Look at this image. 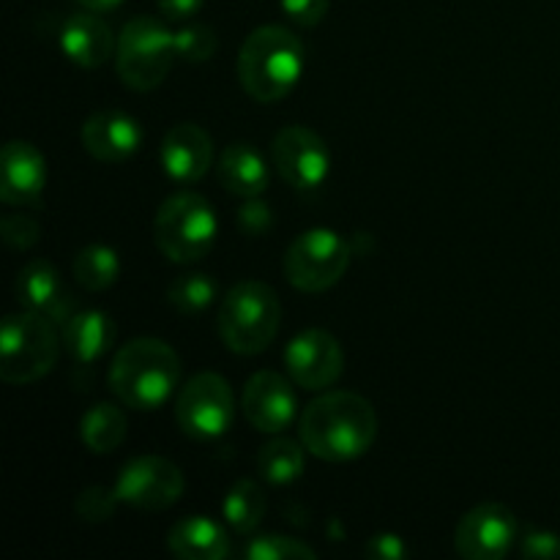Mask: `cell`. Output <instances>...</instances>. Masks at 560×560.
Returning a JSON list of instances; mask_svg holds the SVG:
<instances>
[{"mask_svg": "<svg viewBox=\"0 0 560 560\" xmlns=\"http://www.w3.org/2000/svg\"><path fill=\"white\" fill-rule=\"evenodd\" d=\"M60 355L55 323L33 310L11 312L0 331V377L9 386H27L52 372Z\"/></svg>", "mask_w": 560, "mask_h": 560, "instance_id": "5b68a950", "label": "cell"}, {"mask_svg": "<svg viewBox=\"0 0 560 560\" xmlns=\"http://www.w3.org/2000/svg\"><path fill=\"white\" fill-rule=\"evenodd\" d=\"M219 184L235 197H260L268 189L266 159L249 142H230L219 156Z\"/></svg>", "mask_w": 560, "mask_h": 560, "instance_id": "7402d4cb", "label": "cell"}, {"mask_svg": "<svg viewBox=\"0 0 560 560\" xmlns=\"http://www.w3.org/2000/svg\"><path fill=\"white\" fill-rule=\"evenodd\" d=\"M284 366L295 386L323 392L342 377L345 353L337 337L320 328H310L293 337L284 348Z\"/></svg>", "mask_w": 560, "mask_h": 560, "instance_id": "7c38bea8", "label": "cell"}, {"mask_svg": "<svg viewBox=\"0 0 560 560\" xmlns=\"http://www.w3.org/2000/svg\"><path fill=\"white\" fill-rule=\"evenodd\" d=\"M241 408L249 424L266 435H279L288 430L299 410L293 386L284 375L271 370H262L246 381L241 394Z\"/></svg>", "mask_w": 560, "mask_h": 560, "instance_id": "5bb4252c", "label": "cell"}, {"mask_svg": "<svg viewBox=\"0 0 560 560\" xmlns=\"http://www.w3.org/2000/svg\"><path fill=\"white\" fill-rule=\"evenodd\" d=\"M77 3H80L82 9L96 11V14H102V11H113V9H118V5L124 3V0H77Z\"/></svg>", "mask_w": 560, "mask_h": 560, "instance_id": "8d00e7d4", "label": "cell"}, {"mask_svg": "<svg viewBox=\"0 0 560 560\" xmlns=\"http://www.w3.org/2000/svg\"><path fill=\"white\" fill-rule=\"evenodd\" d=\"M180 377V359L167 342L140 337L126 342L109 366V386L115 397L131 410H156L173 397Z\"/></svg>", "mask_w": 560, "mask_h": 560, "instance_id": "7a4b0ae2", "label": "cell"}, {"mask_svg": "<svg viewBox=\"0 0 560 560\" xmlns=\"http://www.w3.org/2000/svg\"><path fill=\"white\" fill-rule=\"evenodd\" d=\"M282 323V304L266 282H241L219 304V337L233 353L257 355L273 342Z\"/></svg>", "mask_w": 560, "mask_h": 560, "instance_id": "277c9868", "label": "cell"}, {"mask_svg": "<svg viewBox=\"0 0 560 560\" xmlns=\"http://www.w3.org/2000/svg\"><path fill=\"white\" fill-rule=\"evenodd\" d=\"M235 222H238L241 233H246L249 238H257V235L271 233L273 211L268 202L257 200V197H249V200L238 208V217H235Z\"/></svg>", "mask_w": 560, "mask_h": 560, "instance_id": "1f68e13d", "label": "cell"}, {"mask_svg": "<svg viewBox=\"0 0 560 560\" xmlns=\"http://www.w3.org/2000/svg\"><path fill=\"white\" fill-rule=\"evenodd\" d=\"M520 534L517 517L503 503H481L457 525L454 547L468 560H498L514 547Z\"/></svg>", "mask_w": 560, "mask_h": 560, "instance_id": "4fadbf2b", "label": "cell"}, {"mask_svg": "<svg viewBox=\"0 0 560 560\" xmlns=\"http://www.w3.org/2000/svg\"><path fill=\"white\" fill-rule=\"evenodd\" d=\"M304 44L282 25H262L246 36L238 52V80L255 102L273 104L288 96L304 74Z\"/></svg>", "mask_w": 560, "mask_h": 560, "instance_id": "3957f363", "label": "cell"}, {"mask_svg": "<svg viewBox=\"0 0 560 560\" xmlns=\"http://www.w3.org/2000/svg\"><path fill=\"white\" fill-rule=\"evenodd\" d=\"M113 339H115L113 317H107L98 310L74 312V315L63 323L66 350H69L71 359L82 366L96 364L98 359H104L107 350L113 348Z\"/></svg>", "mask_w": 560, "mask_h": 560, "instance_id": "44dd1931", "label": "cell"}, {"mask_svg": "<svg viewBox=\"0 0 560 560\" xmlns=\"http://www.w3.org/2000/svg\"><path fill=\"white\" fill-rule=\"evenodd\" d=\"M80 435L93 454L115 452L126 438V413L109 402H96L82 416Z\"/></svg>", "mask_w": 560, "mask_h": 560, "instance_id": "603a6c76", "label": "cell"}, {"mask_svg": "<svg viewBox=\"0 0 560 560\" xmlns=\"http://www.w3.org/2000/svg\"><path fill=\"white\" fill-rule=\"evenodd\" d=\"M273 167L293 189L312 191L331 173V151L326 140L306 126H284L271 145Z\"/></svg>", "mask_w": 560, "mask_h": 560, "instance_id": "8fae6325", "label": "cell"}, {"mask_svg": "<svg viewBox=\"0 0 560 560\" xmlns=\"http://www.w3.org/2000/svg\"><path fill=\"white\" fill-rule=\"evenodd\" d=\"M178 58V42L175 33L167 31L153 16H137L126 22L118 38V77L131 91H153L164 82Z\"/></svg>", "mask_w": 560, "mask_h": 560, "instance_id": "52a82bcc", "label": "cell"}, {"mask_svg": "<svg viewBox=\"0 0 560 560\" xmlns=\"http://www.w3.org/2000/svg\"><path fill=\"white\" fill-rule=\"evenodd\" d=\"M82 145L93 159L107 164L126 162L142 145V129L137 118L120 109H102L82 124Z\"/></svg>", "mask_w": 560, "mask_h": 560, "instance_id": "9a60e30c", "label": "cell"}, {"mask_svg": "<svg viewBox=\"0 0 560 560\" xmlns=\"http://www.w3.org/2000/svg\"><path fill=\"white\" fill-rule=\"evenodd\" d=\"M213 142L197 124H175L162 140V167L178 184H195L211 170Z\"/></svg>", "mask_w": 560, "mask_h": 560, "instance_id": "e0dca14e", "label": "cell"}, {"mask_svg": "<svg viewBox=\"0 0 560 560\" xmlns=\"http://www.w3.org/2000/svg\"><path fill=\"white\" fill-rule=\"evenodd\" d=\"M284 277L301 293H323L345 277L350 266V244L328 228H312L290 244L284 255Z\"/></svg>", "mask_w": 560, "mask_h": 560, "instance_id": "ba28073f", "label": "cell"}, {"mask_svg": "<svg viewBox=\"0 0 560 560\" xmlns=\"http://www.w3.org/2000/svg\"><path fill=\"white\" fill-rule=\"evenodd\" d=\"M366 558H375V560H402L408 556V547L399 536L394 534H381V536H372L364 547Z\"/></svg>", "mask_w": 560, "mask_h": 560, "instance_id": "e575fe53", "label": "cell"}, {"mask_svg": "<svg viewBox=\"0 0 560 560\" xmlns=\"http://www.w3.org/2000/svg\"><path fill=\"white\" fill-rule=\"evenodd\" d=\"M184 474L175 463L164 457H137L124 465L118 481H115V492H118L120 503L142 509V512H162L173 503L180 501L184 495Z\"/></svg>", "mask_w": 560, "mask_h": 560, "instance_id": "30bf717a", "label": "cell"}, {"mask_svg": "<svg viewBox=\"0 0 560 560\" xmlns=\"http://www.w3.org/2000/svg\"><path fill=\"white\" fill-rule=\"evenodd\" d=\"M60 49L71 63L82 69H98L107 63L115 52V36L107 22L96 11H80L71 14L60 27Z\"/></svg>", "mask_w": 560, "mask_h": 560, "instance_id": "d6986e66", "label": "cell"}, {"mask_svg": "<svg viewBox=\"0 0 560 560\" xmlns=\"http://www.w3.org/2000/svg\"><path fill=\"white\" fill-rule=\"evenodd\" d=\"M241 556L246 560H315L317 552L304 541L293 539V536L266 534L246 541Z\"/></svg>", "mask_w": 560, "mask_h": 560, "instance_id": "83f0119b", "label": "cell"}, {"mask_svg": "<svg viewBox=\"0 0 560 560\" xmlns=\"http://www.w3.org/2000/svg\"><path fill=\"white\" fill-rule=\"evenodd\" d=\"M16 295L25 310L42 312L52 323H66L74 315V295L47 260L27 262L16 273Z\"/></svg>", "mask_w": 560, "mask_h": 560, "instance_id": "ac0fdd59", "label": "cell"}, {"mask_svg": "<svg viewBox=\"0 0 560 560\" xmlns=\"http://www.w3.org/2000/svg\"><path fill=\"white\" fill-rule=\"evenodd\" d=\"M47 184V162L42 151L25 140H11L3 148L0 167V200L5 206H33Z\"/></svg>", "mask_w": 560, "mask_h": 560, "instance_id": "2e32d148", "label": "cell"}, {"mask_svg": "<svg viewBox=\"0 0 560 560\" xmlns=\"http://www.w3.org/2000/svg\"><path fill=\"white\" fill-rule=\"evenodd\" d=\"M74 279L91 293H102V290L113 288L120 277V260L115 255V249L102 244L85 246V249L77 252L74 257Z\"/></svg>", "mask_w": 560, "mask_h": 560, "instance_id": "cb8c5ba5", "label": "cell"}, {"mask_svg": "<svg viewBox=\"0 0 560 560\" xmlns=\"http://www.w3.org/2000/svg\"><path fill=\"white\" fill-rule=\"evenodd\" d=\"M520 556L560 560V536L550 534V530H530V534L520 541Z\"/></svg>", "mask_w": 560, "mask_h": 560, "instance_id": "d6a6232c", "label": "cell"}, {"mask_svg": "<svg viewBox=\"0 0 560 560\" xmlns=\"http://www.w3.org/2000/svg\"><path fill=\"white\" fill-rule=\"evenodd\" d=\"M175 419L189 438L213 441L233 427L235 394L217 372L195 375L175 399Z\"/></svg>", "mask_w": 560, "mask_h": 560, "instance_id": "9c48e42d", "label": "cell"}, {"mask_svg": "<svg viewBox=\"0 0 560 560\" xmlns=\"http://www.w3.org/2000/svg\"><path fill=\"white\" fill-rule=\"evenodd\" d=\"M377 435L372 402L353 392H328L312 399L299 421L306 452L326 463H350L370 452Z\"/></svg>", "mask_w": 560, "mask_h": 560, "instance_id": "6da1fadb", "label": "cell"}, {"mask_svg": "<svg viewBox=\"0 0 560 560\" xmlns=\"http://www.w3.org/2000/svg\"><path fill=\"white\" fill-rule=\"evenodd\" d=\"M217 230L219 222L211 202L195 191H178V195L167 197L156 211L153 238H156L159 252L170 262L189 266L211 252Z\"/></svg>", "mask_w": 560, "mask_h": 560, "instance_id": "8992f818", "label": "cell"}, {"mask_svg": "<svg viewBox=\"0 0 560 560\" xmlns=\"http://www.w3.org/2000/svg\"><path fill=\"white\" fill-rule=\"evenodd\" d=\"M257 468H260L262 479L271 481V485H290L304 474V448L290 438H277L260 448Z\"/></svg>", "mask_w": 560, "mask_h": 560, "instance_id": "484cf974", "label": "cell"}, {"mask_svg": "<svg viewBox=\"0 0 560 560\" xmlns=\"http://www.w3.org/2000/svg\"><path fill=\"white\" fill-rule=\"evenodd\" d=\"M120 503L115 487H88V490L80 492L77 498V514H80L85 523H104L115 514V506Z\"/></svg>", "mask_w": 560, "mask_h": 560, "instance_id": "f546056e", "label": "cell"}, {"mask_svg": "<svg viewBox=\"0 0 560 560\" xmlns=\"http://www.w3.org/2000/svg\"><path fill=\"white\" fill-rule=\"evenodd\" d=\"M0 235H3V241L11 249L25 252L36 244L42 230H38V224L33 222L31 217H25V213H9V217H3V222H0Z\"/></svg>", "mask_w": 560, "mask_h": 560, "instance_id": "4dcf8cb0", "label": "cell"}, {"mask_svg": "<svg viewBox=\"0 0 560 560\" xmlns=\"http://www.w3.org/2000/svg\"><path fill=\"white\" fill-rule=\"evenodd\" d=\"M206 0H159V11H162L167 20L173 22H184L189 16H195L197 11L202 9Z\"/></svg>", "mask_w": 560, "mask_h": 560, "instance_id": "d590c367", "label": "cell"}, {"mask_svg": "<svg viewBox=\"0 0 560 560\" xmlns=\"http://www.w3.org/2000/svg\"><path fill=\"white\" fill-rule=\"evenodd\" d=\"M331 0H282V9L295 25L315 27L328 14Z\"/></svg>", "mask_w": 560, "mask_h": 560, "instance_id": "836d02e7", "label": "cell"}, {"mask_svg": "<svg viewBox=\"0 0 560 560\" xmlns=\"http://www.w3.org/2000/svg\"><path fill=\"white\" fill-rule=\"evenodd\" d=\"M167 547L184 560H224L230 556L228 530L211 517H184L170 528Z\"/></svg>", "mask_w": 560, "mask_h": 560, "instance_id": "ffe728a7", "label": "cell"}, {"mask_svg": "<svg viewBox=\"0 0 560 560\" xmlns=\"http://www.w3.org/2000/svg\"><path fill=\"white\" fill-rule=\"evenodd\" d=\"M178 42V58L189 60V63H202L217 52V33L208 25H189L184 31L175 33Z\"/></svg>", "mask_w": 560, "mask_h": 560, "instance_id": "f1b7e54d", "label": "cell"}, {"mask_svg": "<svg viewBox=\"0 0 560 560\" xmlns=\"http://www.w3.org/2000/svg\"><path fill=\"white\" fill-rule=\"evenodd\" d=\"M222 512L230 528H233L235 534L246 536L262 523V517H266V495H262V490L255 481H235L233 490L224 498Z\"/></svg>", "mask_w": 560, "mask_h": 560, "instance_id": "d4e9b609", "label": "cell"}, {"mask_svg": "<svg viewBox=\"0 0 560 560\" xmlns=\"http://www.w3.org/2000/svg\"><path fill=\"white\" fill-rule=\"evenodd\" d=\"M167 299L180 315H200L217 301V282L208 273H180L170 284Z\"/></svg>", "mask_w": 560, "mask_h": 560, "instance_id": "4316f807", "label": "cell"}]
</instances>
